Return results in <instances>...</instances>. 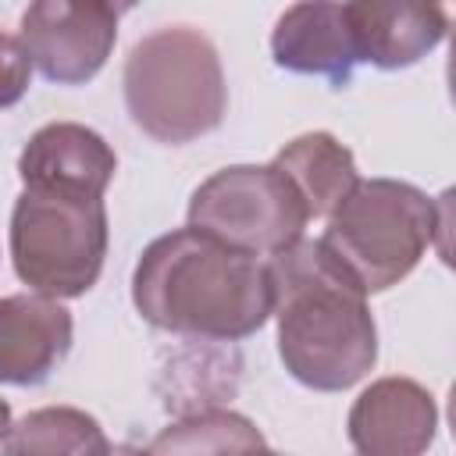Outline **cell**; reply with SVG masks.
I'll list each match as a JSON object with an SVG mask.
<instances>
[{
  "label": "cell",
  "mask_w": 456,
  "mask_h": 456,
  "mask_svg": "<svg viewBox=\"0 0 456 456\" xmlns=\"http://www.w3.org/2000/svg\"><path fill=\"white\" fill-rule=\"evenodd\" d=\"M271 317L285 370L314 392H346L378 363L367 292L317 242L299 239L267 260Z\"/></svg>",
  "instance_id": "6da1fadb"
},
{
  "label": "cell",
  "mask_w": 456,
  "mask_h": 456,
  "mask_svg": "<svg viewBox=\"0 0 456 456\" xmlns=\"http://www.w3.org/2000/svg\"><path fill=\"white\" fill-rule=\"evenodd\" d=\"M132 303L146 324L207 342H239L271 321L267 260L196 228L157 235L135 260Z\"/></svg>",
  "instance_id": "7a4b0ae2"
},
{
  "label": "cell",
  "mask_w": 456,
  "mask_h": 456,
  "mask_svg": "<svg viewBox=\"0 0 456 456\" xmlns=\"http://www.w3.org/2000/svg\"><path fill=\"white\" fill-rule=\"evenodd\" d=\"M125 107L139 132L185 146L224 121L228 86L217 46L192 25H160L125 57Z\"/></svg>",
  "instance_id": "3957f363"
},
{
  "label": "cell",
  "mask_w": 456,
  "mask_h": 456,
  "mask_svg": "<svg viewBox=\"0 0 456 456\" xmlns=\"http://www.w3.org/2000/svg\"><path fill=\"white\" fill-rule=\"evenodd\" d=\"M449 196L431 200L424 189L399 178H360L353 192L324 217L317 239L346 274L367 292L399 285L420 256L445 235Z\"/></svg>",
  "instance_id": "277c9868"
},
{
  "label": "cell",
  "mask_w": 456,
  "mask_h": 456,
  "mask_svg": "<svg viewBox=\"0 0 456 456\" xmlns=\"http://www.w3.org/2000/svg\"><path fill=\"white\" fill-rule=\"evenodd\" d=\"M103 200L21 189L11 210V264L21 285L46 299L86 296L107 260Z\"/></svg>",
  "instance_id": "5b68a950"
},
{
  "label": "cell",
  "mask_w": 456,
  "mask_h": 456,
  "mask_svg": "<svg viewBox=\"0 0 456 456\" xmlns=\"http://www.w3.org/2000/svg\"><path fill=\"white\" fill-rule=\"evenodd\" d=\"M189 228L214 242L271 260L303 239L310 214L271 164H232L203 178L189 196Z\"/></svg>",
  "instance_id": "8992f818"
},
{
  "label": "cell",
  "mask_w": 456,
  "mask_h": 456,
  "mask_svg": "<svg viewBox=\"0 0 456 456\" xmlns=\"http://www.w3.org/2000/svg\"><path fill=\"white\" fill-rule=\"evenodd\" d=\"M128 7L103 0H36L21 14V46L46 82L86 86L107 64Z\"/></svg>",
  "instance_id": "52a82bcc"
},
{
  "label": "cell",
  "mask_w": 456,
  "mask_h": 456,
  "mask_svg": "<svg viewBox=\"0 0 456 456\" xmlns=\"http://www.w3.org/2000/svg\"><path fill=\"white\" fill-rule=\"evenodd\" d=\"M438 431V403L413 378H378L349 406L356 456H424Z\"/></svg>",
  "instance_id": "ba28073f"
},
{
  "label": "cell",
  "mask_w": 456,
  "mask_h": 456,
  "mask_svg": "<svg viewBox=\"0 0 456 456\" xmlns=\"http://www.w3.org/2000/svg\"><path fill=\"white\" fill-rule=\"evenodd\" d=\"M118 157L110 142L78 125V121H50L18 153V178L25 189L68 192L86 200H103L114 182Z\"/></svg>",
  "instance_id": "9c48e42d"
},
{
  "label": "cell",
  "mask_w": 456,
  "mask_h": 456,
  "mask_svg": "<svg viewBox=\"0 0 456 456\" xmlns=\"http://www.w3.org/2000/svg\"><path fill=\"white\" fill-rule=\"evenodd\" d=\"M75 338L71 310L36 292L0 296V385H43L68 360Z\"/></svg>",
  "instance_id": "30bf717a"
},
{
  "label": "cell",
  "mask_w": 456,
  "mask_h": 456,
  "mask_svg": "<svg viewBox=\"0 0 456 456\" xmlns=\"http://www.w3.org/2000/svg\"><path fill=\"white\" fill-rule=\"evenodd\" d=\"M271 57L281 71L317 75L328 86L346 89L360 64L346 4L314 0L285 7L271 32Z\"/></svg>",
  "instance_id": "8fae6325"
},
{
  "label": "cell",
  "mask_w": 456,
  "mask_h": 456,
  "mask_svg": "<svg viewBox=\"0 0 456 456\" xmlns=\"http://www.w3.org/2000/svg\"><path fill=\"white\" fill-rule=\"evenodd\" d=\"M356 57L381 71H399L428 57L449 28V14L438 4H395V0H356L346 4Z\"/></svg>",
  "instance_id": "7c38bea8"
},
{
  "label": "cell",
  "mask_w": 456,
  "mask_h": 456,
  "mask_svg": "<svg viewBox=\"0 0 456 456\" xmlns=\"http://www.w3.org/2000/svg\"><path fill=\"white\" fill-rule=\"evenodd\" d=\"M274 171L285 175V182L303 200L310 221L328 217L360 182L353 150L342 146L331 132H303L292 142H285L274 160Z\"/></svg>",
  "instance_id": "4fadbf2b"
},
{
  "label": "cell",
  "mask_w": 456,
  "mask_h": 456,
  "mask_svg": "<svg viewBox=\"0 0 456 456\" xmlns=\"http://www.w3.org/2000/svg\"><path fill=\"white\" fill-rule=\"evenodd\" d=\"M0 456H110V438L78 406H39L11 424Z\"/></svg>",
  "instance_id": "5bb4252c"
},
{
  "label": "cell",
  "mask_w": 456,
  "mask_h": 456,
  "mask_svg": "<svg viewBox=\"0 0 456 456\" xmlns=\"http://www.w3.org/2000/svg\"><path fill=\"white\" fill-rule=\"evenodd\" d=\"M253 445H264V431L235 410H196L167 424L153 442L150 456H239Z\"/></svg>",
  "instance_id": "9a60e30c"
},
{
  "label": "cell",
  "mask_w": 456,
  "mask_h": 456,
  "mask_svg": "<svg viewBox=\"0 0 456 456\" xmlns=\"http://www.w3.org/2000/svg\"><path fill=\"white\" fill-rule=\"evenodd\" d=\"M32 86V61L18 36L0 28V110L14 107Z\"/></svg>",
  "instance_id": "2e32d148"
},
{
  "label": "cell",
  "mask_w": 456,
  "mask_h": 456,
  "mask_svg": "<svg viewBox=\"0 0 456 456\" xmlns=\"http://www.w3.org/2000/svg\"><path fill=\"white\" fill-rule=\"evenodd\" d=\"M11 424H14V420H11V403H7V399H0V442L7 438Z\"/></svg>",
  "instance_id": "e0dca14e"
},
{
  "label": "cell",
  "mask_w": 456,
  "mask_h": 456,
  "mask_svg": "<svg viewBox=\"0 0 456 456\" xmlns=\"http://www.w3.org/2000/svg\"><path fill=\"white\" fill-rule=\"evenodd\" d=\"M110 456H150V452L139 445H110Z\"/></svg>",
  "instance_id": "ac0fdd59"
},
{
  "label": "cell",
  "mask_w": 456,
  "mask_h": 456,
  "mask_svg": "<svg viewBox=\"0 0 456 456\" xmlns=\"http://www.w3.org/2000/svg\"><path fill=\"white\" fill-rule=\"evenodd\" d=\"M239 456H285V452H274V449L264 442V445H253V449H246V452H239Z\"/></svg>",
  "instance_id": "d6986e66"
}]
</instances>
